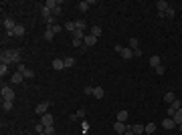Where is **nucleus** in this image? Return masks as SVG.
Masks as SVG:
<instances>
[{
    "mask_svg": "<svg viewBox=\"0 0 182 135\" xmlns=\"http://www.w3.org/2000/svg\"><path fill=\"white\" fill-rule=\"evenodd\" d=\"M75 26H77V30H85V22L83 20H75Z\"/></svg>",
    "mask_w": 182,
    "mask_h": 135,
    "instance_id": "33",
    "label": "nucleus"
},
{
    "mask_svg": "<svg viewBox=\"0 0 182 135\" xmlns=\"http://www.w3.org/2000/svg\"><path fill=\"white\" fill-rule=\"evenodd\" d=\"M176 101V95H174V93H164V103H168V105H172V103Z\"/></svg>",
    "mask_w": 182,
    "mask_h": 135,
    "instance_id": "15",
    "label": "nucleus"
},
{
    "mask_svg": "<svg viewBox=\"0 0 182 135\" xmlns=\"http://www.w3.org/2000/svg\"><path fill=\"white\" fill-rule=\"evenodd\" d=\"M128 129H129V127L125 125V123H121V121H115V123H113V131H115L117 135H124Z\"/></svg>",
    "mask_w": 182,
    "mask_h": 135,
    "instance_id": "4",
    "label": "nucleus"
},
{
    "mask_svg": "<svg viewBox=\"0 0 182 135\" xmlns=\"http://www.w3.org/2000/svg\"><path fill=\"white\" fill-rule=\"evenodd\" d=\"M174 113H176V111H174L172 107H168V117H174Z\"/></svg>",
    "mask_w": 182,
    "mask_h": 135,
    "instance_id": "43",
    "label": "nucleus"
},
{
    "mask_svg": "<svg viewBox=\"0 0 182 135\" xmlns=\"http://www.w3.org/2000/svg\"><path fill=\"white\" fill-rule=\"evenodd\" d=\"M63 61H65V69L75 67V58H73V57H67V58H63Z\"/></svg>",
    "mask_w": 182,
    "mask_h": 135,
    "instance_id": "25",
    "label": "nucleus"
},
{
    "mask_svg": "<svg viewBox=\"0 0 182 135\" xmlns=\"http://www.w3.org/2000/svg\"><path fill=\"white\" fill-rule=\"evenodd\" d=\"M8 53V57H10V65H16V63H20V51L18 48H14V51H6Z\"/></svg>",
    "mask_w": 182,
    "mask_h": 135,
    "instance_id": "3",
    "label": "nucleus"
},
{
    "mask_svg": "<svg viewBox=\"0 0 182 135\" xmlns=\"http://www.w3.org/2000/svg\"><path fill=\"white\" fill-rule=\"evenodd\" d=\"M142 54H144V53H142V48H136V51H134V57H142Z\"/></svg>",
    "mask_w": 182,
    "mask_h": 135,
    "instance_id": "42",
    "label": "nucleus"
},
{
    "mask_svg": "<svg viewBox=\"0 0 182 135\" xmlns=\"http://www.w3.org/2000/svg\"><path fill=\"white\" fill-rule=\"evenodd\" d=\"M172 119H174V123H176V125H180V123H182V109H178V111L174 113Z\"/></svg>",
    "mask_w": 182,
    "mask_h": 135,
    "instance_id": "24",
    "label": "nucleus"
},
{
    "mask_svg": "<svg viewBox=\"0 0 182 135\" xmlns=\"http://www.w3.org/2000/svg\"><path fill=\"white\" fill-rule=\"evenodd\" d=\"M45 133H47V135H55V127H53V125L45 127Z\"/></svg>",
    "mask_w": 182,
    "mask_h": 135,
    "instance_id": "37",
    "label": "nucleus"
},
{
    "mask_svg": "<svg viewBox=\"0 0 182 135\" xmlns=\"http://www.w3.org/2000/svg\"><path fill=\"white\" fill-rule=\"evenodd\" d=\"M154 131H156V123H152V121H150L148 125H146V129H144V133L146 135H152Z\"/></svg>",
    "mask_w": 182,
    "mask_h": 135,
    "instance_id": "22",
    "label": "nucleus"
},
{
    "mask_svg": "<svg viewBox=\"0 0 182 135\" xmlns=\"http://www.w3.org/2000/svg\"><path fill=\"white\" fill-rule=\"evenodd\" d=\"M2 109H4V111H10V109H12V101H4V99H2Z\"/></svg>",
    "mask_w": 182,
    "mask_h": 135,
    "instance_id": "31",
    "label": "nucleus"
},
{
    "mask_svg": "<svg viewBox=\"0 0 182 135\" xmlns=\"http://www.w3.org/2000/svg\"><path fill=\"white\" fill-rule=\"evenodd\" d=\"M83 93H85V95H93V87H85Z\"/></svg>",
    "mask_w": 182,
    "mask_h": 135,
    "instance_id": "39",
    "label": "nucleus"
},
{
    "mask_svg": "<svg viewBox=\"0 0 182 135\" xmlns=\"http://www.w3.org/2000/svg\"><path fill=\"white\" fill-rule=\"evenodd\" d=\"M63 28H65V30H67V32H75V30H77V26H75V20H73V22H65V24H63Z\"/></svg>",
    "mask_w": 182,
    "mask_h": 135,
    "instance_id": "20",
    "label": "nucleus"
},
{
    "mask_svg": "<svg viewBox=\"0 0 182 135\" xmlns=\"http://www.w3.org/2000/svg\"><path fill=\"white\" fill-rule=\"evenodd\" d=\"M49 28H51L55 34H57V32H61V30H63V26H61V24H53V26H49Z\"/></svg>",
    "mask_w": 182,
    "mask_h": 135,
    "instance_id": "34",
    "label": "nucleus"
},
{
    "mask_svg": "<svg viewBox=\"0 0 182 135\" xmlns=\"http://www.w3.org/2000/svg\"><path fill=\"white\" fill-rule=\"evenodd\" d=\"M128 117H129V113L125 111V109H121V111L117 113V121H121V123H125V121H128Z\"/></svg>",
    "mask_w": 182,
    "mask_h": 135,
    "instance_id": "21",
    "label": "nucleus"
},
{
    "mask_svg": "<svg viewBox=\"0 0 182 135\" xmlns=\"http://www.w3.org/2000/svg\"><path fill=\"white\" fill-rule=\"evenodd\" d=\"M156 8H158V14H164V12L170 8V4L164 2V0H158V2H156Z\"/></svg>",
    "mask_w": 182,
    "mask_h": 135,
    "instance_id": "6",
    "label": "nucleus"
},
{
    "mask_svg": "<svg viewBox=\"0 0 182 135\" xmlns=\"http://www.w3.org/2000/svg\"><path fill=\"white\" fill-rule=\"evenodd\" d=\"M41 123H43L45 127L53 125V115H51V113H45V115H41Z\"/></svg>",
    "mask_w": 182,
    "mask_h": 135,
    "instance_id": "7",
    "label": "nucleus"
},
{
    "mask_svg": "<svg viewBox=\"0 0 182 135\" xmlns=\"http://www.w3.org/2000/svg\"><path fill=\"white\" fill-rule=\"evenodd\" d=\"M95 43H97V39L93 34H85V39H83V44H85V47H93Z\"/></svg>",
    "mask_w": 182,
    "mask_h": 135,
    "instance_id": "11",
    "label": "nucleus"
},
{
    "mask_svg": "<svg viewBox=\"0 0 182 135\" xmlns=\"http://www.w3.org/2000/svg\"><path fill=\"white\" fill-rule=\"evenodd\" d=\"M168 107H172L174 111H178V109H182V101H178V99H176V101H174L172 105H168Z\"/></svg>",
    "mask_w": 182,
    "mask_h": 135,
    "instance_id": "32",
    "label": "nucleus"
},
{
    "mask_svg": "<svg viewBox=\"0 0 182 135\" xmlns=\"http://www.w3.org/2000/svg\"><path fill=\"white\" fill-rule=\"evenodd\" d=\"M34 129H37V133H45V125H43V123H37Z\"/></svg>",
    "mask_w": 182,
    "mask_h": 135,
    "instance_id": "38",
    "label": "nucleus"
},
{
    "mask_svg": "<svg viewBox=\"0 0 182 135\" xmlns=\"http://www.w3.org/2000/svg\"><path fill=\"white\" fill-rule=\"evenodd\" d=\"M41 16H43V18H45V22H47V20H51V18H53V12H51V8L43 6V8H41Z\"/></svg>",
    "mask_w": 182,
    "mask_h": 135,
    "instance_id": "10",
    "label": "nucleus"
},
{
    "mask_svg": "<svg viewBox=\"0 0 182 135\" xmlns=\"http://www.w3.org/2000/svg\"><path fill=\"white\" fill-rule=\"evenodd\" d=\"M132 57H134V51H132L129 47H125L124 51H121V58H125V61H129Z\"/></svg>",
    "mask_w": 182,
    "mask_h": 135,
    "instance_id": "16",
    "label": "nucleus"
},
{
    "mask_svg": "<svg viewBox=\"0 0 182 135\" xmlns=\"http://www.w3.org/2000/svg\"><path fill=\"white\" fill-rule=\"evenodd\" d=\"M129 48H132V51L140 48V40H138V39H129Z\"/></svg>",
    "mask_w": 182,
    "mask_h": 135,
    "instance_id": "28",
    "label": "nucleus"
},
{
    "mask_svg": "<svg viewBox=\"0 0 182 135\" xmlns=\"http://www.w3.org/2000/svg\"><path fill=\"white\" fill-rule=\"evenodd\" d=\"M10 81L14 83V85H18V83H22L24 81V75L20 71H16V73H12V77H10Z\"/></svg>",
    "mask_w": 182,
    "mask_h": 135,
    "instance_id": "8",
    "label": "nucleus"
},
{
    "mask_svg": "<svg viewBox=\"0 0 182 135\" xmlns=\"http://www.w3.org/2000/svg\"><path fill=\"white\" fill-rule=\"evenodd\" d=\"M89 34H93L95 39H99V36H101V26H97V24H95V26H91V32Z\"/></svg>",
    "mask_w": 182,
    "mask_h": 135,
    "instance_id": "23",
    "label": "nucleus"
},
{
    "mask_svg": "<svg viewBox=\"0 0 182 135\" xmlns=\"http://www.w3.org/2000/svg\"><path fill=\"white\" fill-rule=\"evenodd\" d=\"M83 44V40H79V39H73V47H81Z\"/></svg>",
    "mask_w": 182,
    "mask_h": 135,
    "instance_id": "40",
    "label": "nucleus"
},
{
    "mask_svg": "<svg viewBox=\"0 0 182 135\" xmlns=\"http://www.w3.org/2000/svg\"><path fill=\"white\" fill-rule=\"evenodd\" d=\"M162 127H164V129H174V127H176V123H174L172 117H168V119L162 121Z\"/></svg>",
    "mask_w": 182,
    "mask_h": 135,
    "instance_id": "14",
    "label": "nucleus"
},
{
    "mask_svg": "<svg viewBox=\"0 0 182 135\" xmlns=\"http://www.w3.org/2000/svg\"><path fill=\"white\" fill-rule=\"evenodd\" d=\"M178 127H180V135H182V123H180V125H178Z\"/></svg>",
    "mask_w": 182,
    "mask_h": 135,
    "instance_id": "45",
    "label": "nucleus"
},
{
    "mask_svg": "<svg viewBox=\"0 0 182 135\" xmlns=\"http://www.w3.org/2000/svg\"><path fill=\"white\" fill-rule=\"evenodd\" d=\"M0 95H2L4 101H14V91H12L10 87H2L0 89Z\"/></svg>",
    "mask_w": 182,
    "mask_h": 135,
    "instance_id": "2",
    "label": "nucleus"
},
{
    "mask_svg": "<svg viewBox=\"0 0 182 135\" xmlns=\"http://www.w3.org/2000/svg\"><path fill=\"white\" fill-rule=\"evenodd\" d=\"M6 75H8V65L0 63V77H6Z\"/></svg>",
    "mask_w": 182,
    "mask_h": 135,
    "instance_id": "27",
    "label": "nucleus"
},
{
    "mask_svg": "<svg viewBox=\"0 0 182 135\" xmlns=\"http://www.w3.org/2000/svg\"><path fill=\"white\" fill-rule=\"evenodd\" d=\"M24 34H26V28H24L22 24H16L14 30H8V32H6V36H24Z\"/></svg>",
    "mask_w": 182,
    "mask_h": 135,
    "instance_id": "1",
    "label": "nucleus"
},
{
    "mask_svg": "<svg viewBox=\"0 0 182 135\" xmlns=\"http://www.w3.org/2000/svg\"><path fill=\"white\" fill-rule=\"evenodd\" d=\"M103 95H105L103 87H93V97H95V99H103Z\"/></svg>",
    "mask_w": 182,
    "mask_h": 135,
    "instance_id": "19",
    "label": "nucleus"
},
{
    "mask_svg": "<svg viewBox=\"0 0 182 135\" xmlns=\"http://www.w3.org/2000/svg\"><path fill=\"white\" fill-rule=\"evenodd\" d=\"M38 135H47V133H38Z\"/></svg>",
    "mask_w": 182,
    "mask_h": 135,
    "instance_id": "46",
    "label": "nucleus"
},
{
    "mask_svg": "<svg viewBox=\"0 0 182 135\" xmlns=\"http://www.w3.org/2000/svg\"><path fill=\"white\" fill-rule=\"evenodd\" d=\"M142 135H144V133H142Z\"/></svg>",
    "mask_w": 182,
    "mask_h": 135,
    "instance_id": "47",
    "label": "nucleus"
},
{
    "mask_svg": "<svg viewBox=\"0 0 182 135\" xmlns=\"http://www.w3.org/2000/svg\"><path fill=\"white\" fill-rule=\"evenodd\" d=\"M129 129L134 131L136 135H142V133H144V129H146V125H142V123H136V125H134V127H129Z\"/></svg>",
    "mask_w": 182,
    "mask_h": 135,
    "instance_id": "18",
    "label": "nucleus"
},
{
    "mask_svg": "<svg viewBox=\"0 0 182 135\" xmlns=\"http://www.w3.org/2000/svg\"><path fill=\"white\" fill-rule=\"evenodd\" d=\"M77 8L81 10V12H87V10H89V2H85V0H83V2H79V4H77Z\"/></svg>",
    "mask_w": 182,
    "mask_h": 135,
    "instance_id": "26",
    "label": "nucleus"
},
{
    "mask_svg": "<svg viewBox=\"0 0 182 135\" xmlns=\"http://www.w3.org/2000/svg\"><path fill=\"white\" fill-rule=\"evenodd\" d=\"M14 26H16V22L12 18H4V28H6V32L8 30H14Z\"/></svg>",
    "mask_w": 182,
    "mask_h": 135,
    "instance_id": "17",
    "label": "nucleus"
},
{
    "mask_svg": "<svg viewBox=\"0 0 182 135\" xmlns=\"http://www.w3.org/2000/svg\"><path fill=\"white\" fill-rule=\"evenodd\" d=\"M154 71H156V75H164V73H166V67H164V65H160V67L154 69Z\"/></svg>",
    "mask_w": 182,
    "mask_h": 135,
    "instance_id": "36",
    "label": "nucleus"
},
{
    "mask_svg": "<svg viewBox=\"0 0 182 135\" xmlns=\"http://www.w3.org/2000/svg\"><path fill=\"white\" fill-rule=\"evenodd\" d=\"M53 36H55V32L51 28H47L45 30V40H53Z\"/></svg>",
    "mask_w": 182,
    "mask_h": 135,
    "instance_id": "30",
    "label": "nucleus"
},
{
    "mask_svg": "<svg viewBox=\"0 0 182 135\" xmlns=\"http://www.w3.org/2000/svg\"><path fill=\"white\" fill-rule=\"evenodd\" d=\"M124 135H136V133H134V131H132V129H128V131H125Z\"/></svg>",
    "mask_w": 182,
    "mask_h": 135,
    "instance_id": "44",
    "label": "nucleus"
},
{
    "mask_svg": "<svg viewBox=\"0 0 182 135\" xmlns=\"http://www.w3.org/2000/svg\"><path fill=\"white\" fill-rule=\"evenodd\" d=\"M53 69L55 71H63L65 69V61L63 58H53Z\"/></svg>",
    "mask_w": 182,
    "mask_h": 135,
    "instance_id": "13",
    "label": "nucleus"
},
{
    "mask_svg": "<svg viewBox=\"0 0 182 135\" xmlns=\"http://www.w3.org/2000/svg\"><path fill=\"white\" fill-rule=\"evenodd\" d=\"M18 71H20V73L24 75V79H33V77H34V73L30 71V69H26L24 65H20V67H18Z\"/></svg>",
    "mask_w": 182,
    "mask_h": 135,
    "instance_id": "12",
    "label": "nucleus"
},
{
    "mask_svg": "<svg viewBox=\"0 0 182 135\" xmlns=\"http://www.w3.org/2000/svg\"><path fill=\"white\" fill-rule=\"evenodd\" d=\"M34 113H37V115H45V113H49V103L47 101L38 103V105L34 107Z\"/></svg>",
    "mask_w": 182,
    "mask_h": 135,
    "instance_id": "5",
    "label": "nucleus"
},
{
    "mask_svg": "<svg viewBox=\"0 0 182 135\" xmlns=\"http://www.w3.org/2000/svg\"><path fill=\"white\" fill-rule=\"evenodd\" d=\"M121 51H124V47H121V44H115V53L121 54Z\"/></svg>",
    "mask_w": 182,
    "mask_h": 135,
    "instance_id": "41",
    "label": "nucleus"
},
{
    "mask_svg": "<svg viewBox=\"0 0 182 135\" xmlns=\"http://www.w3.org/2000/svg\"><path fill=\"white\" fill-rule=\"evenodd\" d=\"M174 14H176V12H174V8H172V6H170V8H168L166 12H164V16H166V18H170V20L174 18Z\"/></svg>",
    "mask_w": 182,
    "mask_h": 135,
    "instance_id": "29",
    "label": "nucleus"
},
{
    "mask_svg": "<svg viewBox=\"0 0 182 135\" xmlns=\"http://www.w3.org/2000/svg\"><path fill=\"white\" fill-rule=\"evenodd\" d=\"M160 65H162V58H160L158 54H154V57H150V67H152V69H158Z\"/></svg>",
    "mask_w": 182,
    "mask_h": 135,
    "instance_id": "9",
    "label": "nucleus"
},
{
    "mask_svg": "<svg viewBox=\"0 0 182 135\" xmlns=\"http://www.w3.org/2000/svg\"><path fill=\"white\" fill-rule=\"evenodd\" d=\"M75 115H77V119H83V117L87 115V111H85V109H79V111H77Z\"/></svg>",
    "mask_w": 182,
    "mask_h": 135,
    "instance_id": "35",
    "label": "nucleus"
}]
</instances>
